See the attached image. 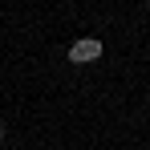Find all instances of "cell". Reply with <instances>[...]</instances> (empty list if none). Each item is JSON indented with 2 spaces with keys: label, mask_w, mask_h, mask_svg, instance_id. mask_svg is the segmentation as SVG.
<instances>
[{
  "label": "cell",
  "mask_w": 150,
  "mask_h": 150,
  "mask_svg": "<svg viewBox=\"0 0 150 150\" xmlns=\"http://www.w3.org/2000/svg\"><path fill=\"white\" fill-rule=\"evenodd\" d=\"M146 8H150V0H146Z\"/></svg>",
  "instance_id": "obj_3"
},
{
  "label": "cell",
  "mask_w": 150,
  "mask_h": 150,
  "mask_svg": "<svg viewBox=\"0 0 150 150\" xmlns=\"http://www.w3.org/2000/svg\"><path fill=\"white\" fill-rule=\"evenodd\" d=\"M101 53H105V45H101L98 37H81V41L69 45V61H73V65H93Z\"/></svg>",
  "instance_id": "obj_1"
},
{
  "label": "cell",
  "mask_w": 150,
  "mask_h": 150,
  "mask_svg": "<svg viewBox=\"0 0 150 150\" xmlns=\"http://www.w3.org/2000/svg\"><path fill=\"white\" fill-rule=\"evenodd\" d=\"M0 142H4V126H0Z\"/></svg>",
  "instance_id": "obj_2"
}]
</instances>
